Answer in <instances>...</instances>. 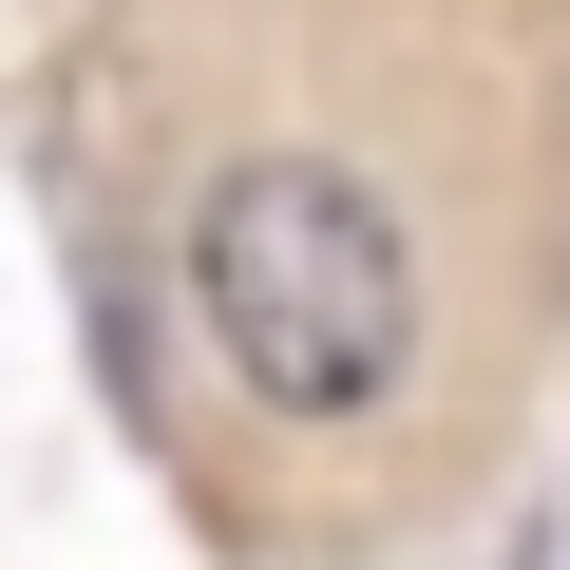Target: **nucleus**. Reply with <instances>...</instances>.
Masks as SVG:
<instances>
[{"label": "nucleus", "mask_w": 570, "mask_h": 570, "mask_svg": "<svg viewBox=\"0 0 570 570\" xmlns=\"http://www.w3.org/2000/svg\"><path fill=\"white\" fill-rule=\"evenodd\" d=\"M513 570H532V551H513Z\"/></svg>", "instance_id": "2"}, {"label": "nucleus", "mask_w": 570, "mask_h": 570, "mask_svg": "<svg viewBox=\"0 0 570 570\" xmlns=\"http://www.w3.org/2000/svg\"><path fill=\"white\" fill-rule=\"evenodd\" d=\"M190 324H209L228 400L285 419V438L400 419L419 400V343H438L400 190L343 171V153H228L190 190Z\"/></svg>", "instance_id": "1"}]
</instances>
